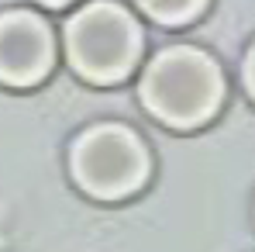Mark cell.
Here are the masks:
<instances>
[{
  "label": "cell",
  "instance_id": "cell-1",
  "mask_svg": "<svg viewBox=\"0 0 255 252\" xmlns=\"http://www.w3.org/2000/svg\"><path fill=\"white\" fill-rule=\"evenodd\" d=\"M221 73L204 52L193 48H172L162 52L145 80H141V100L145 107L176 128H193L200 121H207L217 104H221Z\"/></svg>",
  "mask_w": 255,
  "mask_h": 252
},
{
  "label": "cell",
  "instance_id": "cell-2",
  "mask_svg": "<svg viewBox=\"0 0 255 252\" xmlns=\"http://www.w3.org/2000/svg\"><path fill=\"white\" fill-rule=\"evenodd\" d=\"M138 28L121 7L90 3L66 28V52L76 73L93 83H114L134 66L138 55Z\"/></svg>",
  "mask_w": 255,
  "mask_h": 252
},
{
  "label": "cell",
  "instance_id": "cell-3",
  "mask_svg": "<svg viewBox=\"0 0 255 252\" xmlns=\"http://www.w3.org/2000/svg\"><path fill=\"white\" fill-rule=\"evenodd\" d=\"M73 173L86 194L100 201H118L141 187L148 159L141 142L118 125H100L86 131L73 149Z\"/></svg>",
  "mask_w": 255,
  "mask_h": 252
},
{
  "label": "cell",
  "instance_id": "cell-4",
  "mask_svg": "<svg viewBox=\"0 0 255 252\" xmlns=\"http://www.w3.org/2000/svg\"><path fill=\"white\" fill-rule=\"evenodd\" d=\"M52 62V35L35 14L14 10L0 17V80L10 86L38 83Z\"/></svg>",
  "mask_w": 255,
  "mask_h": 252
},
{
  "label": "cell",
  "instance_id": "cell-5",
  "mask_svg": "<svg viewBox=\"0 0 255 252\" xmlns=\"http://www.w3.org/2000/svg\"><path fill=\"white\" fill-rule=\"evenodd\" d=\"M138 3L145 7V14H152L155 21H166V24H179L204 7V0H138Z\"/></svg>",
  "mask_w": 255,
  "mask_h": 252
},
{
  "label": "cell",
  "instance_id": "cell-6",
  "mask_svg": "<svg viewBox=\"0 0 255 252\" xmlns=\"http://www.w3.org/2000/svg\"><path fill=\"white\" fill-rule=\"evenodd\" d=\"M245 80H249V90L255 93V48H252V55H249V66H245Z\"/></svg>",
  "mask_w": 255,
  "mask_h": 252
},
{
  "label": "cell",
  "instance_id": "cell-7",
  "mask_svg": "<svg viewBox=\"0 0 255 252\" xmlns=\"http://www.w3.org/2000/svg\"><path fill=\"white\" fill-rule=\"evenodd\" d=\"M42 3H52V7H62V3H69V0H42Z\"/></svg>",
  "mask_w": 255,
  "mask_h": 252
}]
</instances>
